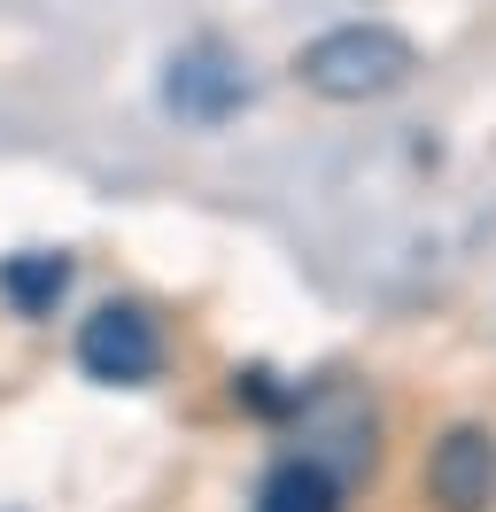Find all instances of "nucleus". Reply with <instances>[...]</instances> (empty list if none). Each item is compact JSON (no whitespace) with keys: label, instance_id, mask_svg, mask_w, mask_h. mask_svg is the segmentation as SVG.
Segmentation results:
<instances>
[{"label":"nucleus","instance_id":"f257e3e1","mask_svg":"<svg viewBox=\"0 0 496 512\" xmlns=\"http://www.w3.org/2000/svg\"><path fill=\"white\" fill-rule=\"evenodd\" d=\"M411 70H419V47L396 24H334L295 55V78L318 101H388L411 86Z\"/></svg>","mask_w":496,"mask_h":512},{"label":"nucleus","instance_id":"f03ea898","mask_svg":"<svg viewBox=\"0 0 496 512\" xmlns=\"http://www.w3.org/2000/svg\"><path fill=\"white\" fill-rule=\"evenodd\" d=\"M78 373L101 388H148L163 373V326L148 303H93L78 319Z\"/></svg>","mask_w":496,"mask_h":512},{"label":"nucleus","instance_id":"423d86ee","mask_svg":"<svg viewBox=\"0 0 496 512\" xmlns=\"http://www.w3.org/2000/svg\"><path fill=\"white\" fill-rule=\"evenodd\" d=\"M256 512H341V481L326 458H279L264 489H256Z\"/></svg>","mask_w":496,"mask_h":512},{"label":"nucleus","instance_id":"39448f33","mask_svg":"<svg viewBox=\"0 0 496 512\" xmlns=\"http://www.w3.org/2000/svg\"><path fill=\"white\" fill-rule=\"evenodd\" d=\"M70 280H78L70 249H16V256H0V303H8L16 319H55V303L70 295Z\"/></svg>","mask_w":496,"mask_h":512},{"label":"nucleus","instance_id":"20e7f679","mask_svg":"<svg viewBox=\"0 0 496 512\" xmlns=\"http://www.w3.org/2000/svg\"><path fill=\"white\" fill-rule=\"evenodd\" d=\"M163 101L179 109L186 125H225L233 109H248V78L225 47H186L163 70Z\"/></svg>","mask_w":496,"mask_h":512},{"label":"nucleus","instance_id":"7ed1b4c3","mask_svg":"<svg viewBox=\"0 0 496 512\" xmlns=\"http://www.w3.org/2000/svg\"><path fill=\"white\" fill-rule=\"evenodd\" d=\"M427 497L442 512H489L496 505V427L458 419V427L427 450Z\"/></svg>","mask_w":496,"mask_h":512}]
</instances>
